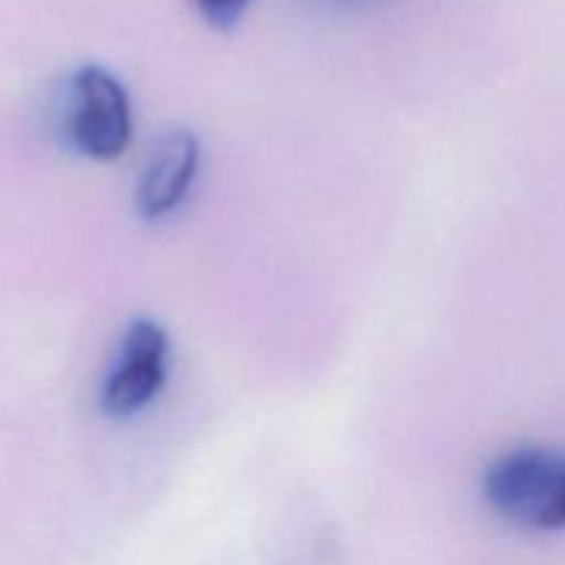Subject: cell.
Returning <instances> with one entry per match:
<instances>
[{"label":"cell","mask_w":565,"mask_h":565,"mask_svg":"<svg viewBox=\"0 0 565 565\" xmlns=\"http://www.w3.org/2000/svg\"><path fill=\"white\" fill-rule=\"evenodd\" d=\"M337 3H364V0H337Z\"/></svg>","instance_id":"8992f818"},{"label":"cell","mask_w":565,"mask_h":565,"mask_svg":"<svg viewBox=\"0 0 565 565\" xmlns=\"http://www.w3.org/2000/svg\"><path fill=\"white\" fill-rule=\"evenodd\" d=\"M483 497L491 511L524 530H565V452L516 447L489 463Z\"/></svg>","instance_id":"6da1fadb"},{"label":"cell","mask_w":565,"mask_h":565,"mask_svg":"<svg viewBox=\"0 0 565 565\" xmlns=\"http://www.w3.org/2000/svg\"><path fill=\"white\" fill-rule=\"evenodd\" d=\"M66 136L92 160H116L132 141V103L127 88L103 66L72 75L66 97Z\"/></svg>","instance_id":"7a4b0ae2"},{"label":"cell","mask_w":565,"mask_h":565,"mask_svg":"<svg viewBox=\"0 0 565 565\" xmlns=\"http://www.w3.org/2000/svg\"><path fill=\"white\" fill-rule=\"evenodd\" d=\"M199 138L191 130H169L149 154L136 191L138 213L147 221H160L185 202L199 174Z\"/></svg>","instance_id":"277c9868"},{"label":"cell","mask_w":565,"mask_h":565,"mask_svg":"<svg viewBox=\"0 0 565 565\" xmlns=\"http://www.w3.org/2000/svg\"><path fill=\"white\" fill-rule=\"evenodd\" d=\"M193 3L199 6V11H202L213 25L230 28L232 22L241 20V14L248 9L252 0H193Z\"/></svg>","instance_id":"5b68a950"},{"label":"cell","mask_w":565,"mask_h":565,"mask_svg":"<svg viewBox=\"0 0 565 565\" xmlns=\"http://www.w3.org/2000/svg\"><path fill=\"white\" fill-rule=\"evenodd\" d=\"M169 370V334L158 320L138 318L127 326L119 353L105 375L99 403L108 417H136L160 395Z\"/></svg>","instance_id":"3957f363"}]
</instances>
